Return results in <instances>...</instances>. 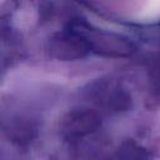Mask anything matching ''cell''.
I'll use <instances>...</instances> for the list:
<instances>
[{
	"label": "cell",
	"instance_id": "cell-1",
	"mask_svg": "<svg viewBox=\"0 0 160 160\" xmlns=\"http://www.w3.org/2000/svg\"><path fill=\"white\" fill-rule=\"evenodd\" d=\"M52 50L59 52V58L74 59L80 58L88 50V42L78 34L70 32L61 35L59 40H54Z\"/></svg>",
	"mask_w": 160,
	"mask_h": 160
}]
</instances>
